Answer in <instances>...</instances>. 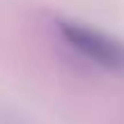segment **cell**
<instances>
[{
	"instance_id": "1",
	"label": "cell",
	"mask_w": 124,
	"mask_h": 124,
	"mask_svg": "<svg viewBox=\"0 0 124 124\" xmlns=\"http://www.w3.org/2000/svg\"><path fill=\"white\" fill-rule=\"evenodd\" d=\"M60 39L85 62L106 71H124V41L97 30L92 25H85L78 21L60 18L55 23Z\"/></svg>"
},
{
	"instance_id": "2",
	"label": "cell",
	"mask_w": 124,
	"mask_h": 124,
	"mask_svg": "<svg viewBox=\"0 0 124 124\" xmlns=\"http://www.w3.org/2000/svg\"><path fill=\"white\" fill-rule=\"evenodd\" d=\"M0 124H37L30 115L16 110L14 106L7 103H0Z\"/></svg>"
}]
</instances>
